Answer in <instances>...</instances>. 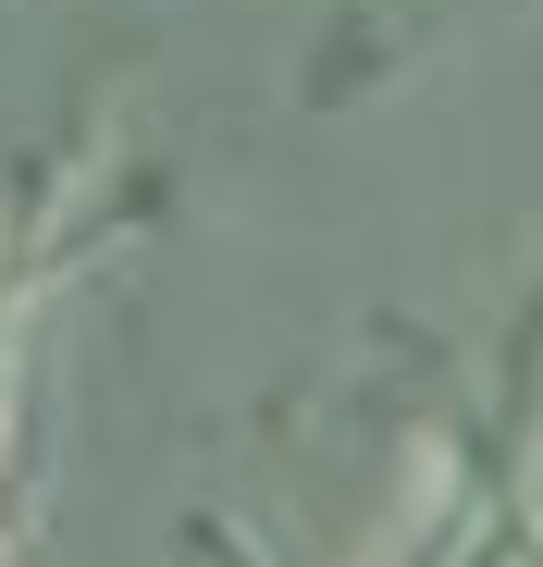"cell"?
I'll return each instance as SVG.
<instances>
[{"mask_svg":"<svg viewBox=\"0 0 543 567\" xmlns=\"http://www.w3.org/2000/svg\"><path fill=\"white\" fill-rule=\"evenodd\" d=\"M420 567H543V494H531V482L470 494L458 518L432 530V555H420Z\"/></svg>","mask_w":543,"mask_h":567,"instance_id":"6da1fadb","label":"cell"},{"mask_svg":"<svg viewBox=\"0 0 543 567\" xmlns=\"http://www.w3.org/2000/svg\"><path fill=\"white\" fill-rule=\"evenodd\" d=\"M0 567H25V555H13V543H0Z\"/></svg>","mask_w":543,"mask_h":567,"instance_id":"7a4b0ae2","label":"cell"}]
</instances>
